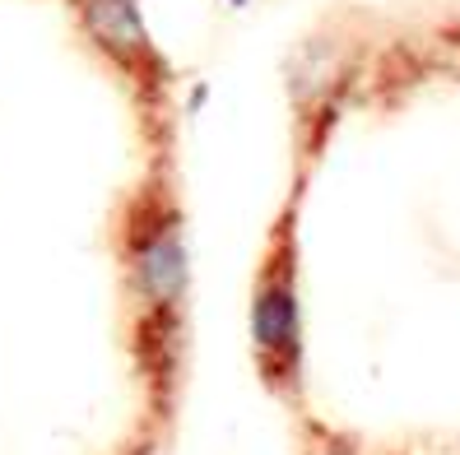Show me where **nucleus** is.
<instances>
[{
  "label": "nucleus",
  "instance_id": "1",
  "mask_svg": "<svg viewBox=\"0 0 460 455\" xmlns=\"http://www.w3.org/2000/svg\"><path fill=\"white\" fill-rule=\"evenodd\" d=\"M252 349L270 386L293 390L303 372V302H297V251L288 242V223L275 251L265 256L252 293Z\"/></svg>",
  "mask_w": 460,
  "mask_h": 455
},
{
  "label": "nucleus",
  "instance_id": "2",
  "mask_svg": "<svg viewBox=\"0 0 460 455\" xmlns=\"http://www.w3.org/2000/svg\"><path fill=\"white\" fill-rule=\"evenodd\" d=\"M126 265H130V288L140 298L145 316L154 326H168L177 307L186 302V284H191L181 214L168 200L135 209L130 232H126Z\"/></svg>",
  "mask_w": 460,
  "mask_h": 455
}]
</instances>
